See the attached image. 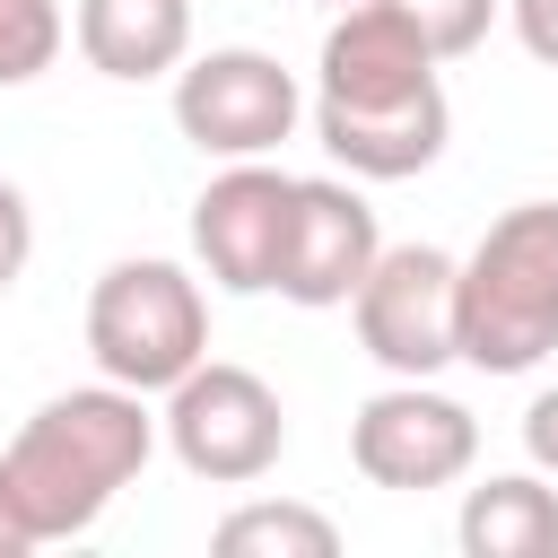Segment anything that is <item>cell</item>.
<instances>
[{
    "label": "cell",
    "mask_w": 558,
    "mask_h": 558,
    "mask_svg": "<svg viewBox=\"0 0 558 558\" xmlns=\"http://www.w3.org/2000/svg\"><path fill=\"white\" fill-rule=\"evenodd\" d=\"M157 427H166V418H148V392H131V384H113V375L52 392V401L9 436V453H0V462H9V488H17V506H26L35 549L96 532L105 506L148 471Z\"/></svg>",
    "instance_id": "1"
},
{
    "label": "cell",
    "mask_w": 558,
    "mask_h": 558,
    "mask_svg": "<svg viewBox=\"0 0 558 558\" xmlns=\"http://www.w3.org/2000/svg\"><path fill=\"white\" fill-rule=\"evenodd\" d=\"M558 349V201H514L462 253V366L532 375Z\"/></svg>",
    "instance_id": "2"
},
{
    "label": "cell",
    "mask_w": 558,
    "mask_h": 558,
    "mask_svg": "<svg viewBox=\"0 0 558 558\" xmlns=\"http://www.w3.org/2000/svg\"><path fill=\"white\" fill-rule=\"evenodd\" d=\"M87 357L131 392H166L209 357V296L183 262L131 253L87 288Z\"/></svg>",
    "instance_id": "3"
},
{
    "label": "cell",
    "mask_w": 558,
    "mask_h": 558,
    "mask_svg": "<svg viewBox=\"0 0 558 558\" xmlns=\"http://www.w3.org/2000/svg\"><path fill=\"white\" fill-rule=\"evenodd\" d=\"M166 445L192 480L209 488H253L262 471H279L288 453V401L235 366V357H201L183 384H166Z\"/></svg>",
    "instance_id": "4"
},
{
    "label": "cell",
    "mask_w": 558,
    "mask_h": 558,
    "mask_svg": "<svg viewBox=\"0 0 558 558\" xmlns=\"http://www.w3.org/2000/svg\"><path fill=\"white\" fill-rule=\"evenodd\" d=\"M296 113H305V96H296V70L279 52L218 44V52H192L174 70V131L218 166L270 157L279 140H296Z\"/></svg>",
    "instance_id": "5"
},
{
    "label": "cell",
    "mask_w": 558,
    "mask_h": 558,
    "mask_svg": "<svg viewBox=\"0 0 558 558\" xmlns=\"http://www.w3.org/2000/svg\"><path fill=\"white\" fill-rule=\"evenodd\" d=\"M349 314H357V349L384 375H436L462 357V262L436 244H384Z\"/></svg>",
    "instance_id": "6"
},
{
    "label": "cell",
    "mask_w": 558,
    "mask_h": 558,
    "mask_svg": "<svg viewBox=\"0 0 558 558\" xmlns=\"http://www.w3.org/2000/svg\"><path fill=\"white\" fill-rule=\"evenodd\" d=\"M349 462H357V480L401 488V497L453 488V480L480 462V418H471L453 392H436L427 375H392L384 392L357 401V418H349Z\"/></svg>",
    "instance_id": "7"
},
{
    "label": "cell",
    "mask_w": 558,
    "mask_h": 558,
    "mask_svg": "<svg viewBox=\"0 0 558 558\" xmlns=\"http://www.w3.org/2000/svg\"><path fill=\"white\" fill-rule=\"evenodd\" d=\"M288 218H296V174H279L262 157H235L192 201V253L227 296H270L279 253H288Z\"/></svg>",
    "instance_id": "8"
},
{
    "label": "cell",
    "mask_w": 558,
    "mask_h": 558,
    "mask_svg": "<svg viewBox=\"0 0 558 558\" xmlns=\"http://www.w3.org/2000/svg\"><path fill=\"white\" fill-rule=\"evenodd\" d=\"M384 253V227L357 192V174H296V218H288V253H279V296L305 314H331L366 288Z\"/></svg>",
    "instance_id": "9"
},
{
    "label": "cell",
    "mask_w": 558,
    "mask_h": 558,
    "mask_svg": "<svg viewBox=\"0 0 558 558\" xmlns=\"http://www.w3.org/2000/svg\"><path fill=\"white\" fill-rule=\"evenodd\" d=\"M418 87H436V44L392 0L331 9L323 52H314V96H331V105H384V96H418Z\"/></svg>",
    "instance_id": "10"
},
{
    "label": "cell",
    "mask_w": 558,
    "mask_h": 558,
    "mask_svg": "<svg viewBox=\"0 0 558 558\" xmlns=\"http://www.w3.org/2000/svg\"><path fill=\"white\" fill-rule=\"evenodd\" d=\"M314 140L331 148V166H349L357 183H401V174H427L453 140V105L445 87H418V96H384V105H331L314 96Z\"/></svg>",
    "instance_id": "11"
},
{
    "label": "cell",
    "mask_w": 558,
    "mask_h": 558,
    "mask_svg": "<svg viewBox=\"0 0 558 558\" xmlns=\"http://www.w3.org/2000/svg\"><path fill=\"white\" fill-rule=\"evenodd\" d=\"M70 35L96 78L140 87V78H166L192 61V0H78Z\"/></svg>",
    "instance_id": "12"
},
{
    "label": "cell",
    "mask_w": 558,
    "mask_h": 558,
    "mask_svg": "<svg viewBox=\"0 0 558 558\" xmlns=\"http://www.w3.org/2000/svg\"><path fill=\"white\" fill-rule=\"evenodd\" d=\"M462 558H558V488L532 471H497L453 514Z\"/></svg>",
    "instance_id": "13"
},
{
    "label": "cell",
    "mask_w": 558,
    "mask_h": 558,
    "mask_svg": "<svg viewBox=\"0 0 558 558\" xmlns=\"http://www.w3.org/2000/svg\"><path fill=\"white\" fill-rule=\"evenodd\" d=\"M209 541H218V558H340V523L314 506H288V497L235 506Z\"/></svg>",
    "instance_id": "14"
},
{
    "label": "cell",
    "mask_w": 558,
    "mask_h": 558,
    "mask_svg": "<svg viewBox=\"0 0 558 558\" xmlns=\"http://www.w3.org/2000/svg\"><path fill=\"white\" fill-rule=\"evenodd\" d=\"M70 44V17L61 0H0V87H26L61 61Z\"/></svg>",
    "instance_id": "15"
},
{
    "label": "cell",
    "mask_w": 558,
    "mask_h": 558,
    "mask_svg": "<svg viewBox=\"0 0 558 558\" xmlns=\"http://www.w3.org/2000/svg\"><path fill=\"white\" fill-rule=\"evenodd\" d=\"M427 44H436V61H462V52H480L488 44V26H497V9L506 0H392Z\"/></svg>",
    "instance_id": "16"
},
{
    "label": "cell",
    "mask_w": 558,
    "mask_h": 558,
    "mask_svg": "<svg viewBox=\"0 0 558 558\" xmlns=\"http://www.w3.org/2000/svg\"><path fill=\"white\" fill-rule=\"evenodd\" d=\"M26 262H35V209L17 183H0V296L26 279Z\"/></svg>",
    "instance_id": "17"
},
{
    "label": "cell",
    "mask_w": 558,
    "mask_h": 558,
    "mask_svg": "<svg viewBox=\"0 0 558 558\" xmlns=\"http://www.w3.org/2000/svg\"><path fill=\"white\" fill-rule=\"evenodd\" d=\"M506 17H514V35H523V52H532L541 70H558V0H506Z\"/></svg>",
    "instance_id": "18"
},
{
    "label": "cell",
    "mask_w": 558,
    "mask_h": 558,
    "mask_svg": "<svg viewBox=\"0 0 558 558\" xmlns=\"http://www.w3.org/2000/svg\"><path fill=\"white\" fill-rule=\"evenodd\" d=\"M523 453H532V471L558 480V384L532 392V410H523Z\"/></svg>",
    "instance_id": "19"
},
{
    "label": "cell",
    "mask_w": 558,
    "mask_h": 558,
    "mask_svg": "<svg viewBox=\"0 0 558 558\" xmlns=\"http://www.w3.org/2000/svg\"><path fill=\"white\" fill-rule=\"evenodd\" d=\"M26 549H35V532H26V506H17L9 462H0V558H26Z\"/></svg>",
    "instance_id": "20"
},
{
    "label": "cell",
    "mask_w": 558,
    "mask_h": 558,
    "mask_svg": "<svg viewBox=\"0 0 558 558\" xmlns=\"http://www.w3.org/2000/svg\"><path fill=\"white\" fill-rule=\"evenodd\" d=\"M314 9H349V0H314Z\"/></svg>",
    "instance_id": "21"
}]
</instances>
